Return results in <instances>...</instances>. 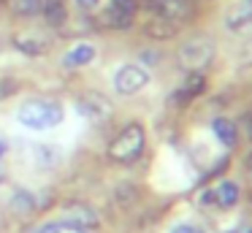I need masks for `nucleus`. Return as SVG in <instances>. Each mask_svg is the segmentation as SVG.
Masks as SVG:
<instances>
[{
  "label": "nucleus",
  "mask_w": 252,
  "mask_h": 233,
  "mask_svg": "<svg viewBox=\"0 0 252 233\" xmlns=\"http://www.w3.org/2000/svg\"><path fill=\"white\" fill-rule=\"evenodd\" d=\"M17 119L30 130H46L55 128L65 119V111L57 100H46V98H33V100L22 103V108L17 111Z\"/></svg>",
  "instance_id": "nucleus-1"
},
{
  "label": "nucleus",
  "mask_w": 252,
  "mask_h": 233,
  "mask_svg": "<svg viewBox=\"0 0 252 233\" xmlns=\"http://www.w3.org/2000/svg\"><path fill=\"white\" fill-rule=\"evenodd\" d=\"M144 141H147V135H144L141 125H136V122L127 125V128L122 130L114 141H111V146H109L111 160L122 163V166L138 160V157H141V152H144Z\"/></svg>",
  "instance_id": "nucleus-2"
},
{
  "label": "nucleus",
  "mask_w": 252,
  "mask_h": 233,
  "mask_svg": "<svg viewBox=\"0 0 252 233\" xmlns=\"http://www.w3.org/2000/svg\"><path fill=\"white\" fill-rule=\"evenodd\" d=\"M179 60H182V65H185V68H190V70L206 68V65L214 60V41H212V38H206V35L190 38V41L182 43Z\"/></svg>",
  "instance_id": "nucleus-3"
},
{
  "label": "nucleus",
  "mask_w": 252,
  "mask_h": 233,
  "mask_svg": "<svg viewBox=\"0 0 252 233\" xmlns=\"http://www.w3.org/2000/svg\"><path fill=\"white\" fill-rule=\"evenodd\" d=\"M147 84H149V70H144L141 65H122L114 73V90L125 98L141 92Z\"/></svg>",
  "instance_id": "nucleus-4"
},
{
  "label": "nucleus",
  "mask_w": 252,
  "mask_h": 233,
  "mask_svg": "<svg viewBox=\"0 0 252 233\" xmlns=\"http://www.w3.org/2000/svg\"><path fill=\"white\" fill-rule=\"evenodd\" d=\"M225 27L233 33H244L252 27V0H241L239 5H233V8L225 14Z\"/></svg>",
  "instance_id": "nucleus-5"
},
{
  "label": "nucleus",
  "mask_w": 252,
  "mask_h": 233,
  "mask_svg": "<svg viewBox=\"0 0 252 233\" xmlns=\"http://www.w3.org/2000/svg\"><path fill=\"white\" fill-rule=\"evenodd\" d=\"M147 35L152 38V41H168V38L176 35V30H179V25H176V19H171V16L165 14H158L152 16V19L147 22Z\"/></svg>",
  "instance_id": "nucleus-6"
},
{
  "label": "nucleus",
  "mask_w": 252,
  "mask_h": 233,
  "mask_svg": "<svg viewBox=\"0 0 252 233\" xmlns=\"http://www.w3.org/2000/svg\"><path fill=\"white\" fill-rule=\"evenodd\" d=\"M79 111L84 114L87 119H103V117H109V111H111V103L106 100L103 95H98V92H90V95H84L82 100H79Z\"/></svg>",
  "instance_id": "nucleus-7"
},
{
  "label": "nucleus",
  "mask_w": 252,
  "mask_h": 233,
  "mask_svg": "<svg viewBox=\"0 0 252 233\" xmlns=\"http://www.w3.org/2000/svg\"><path fill=\"white\" fill-rule=\"evenodd\" d=\"M14 46L22 54L38 57V54H44L46 49H49V41H46L44 35H38V33H17V35H14Z\"/></svg>",
  "instance_id": "nucleus-8"
},
{
  "label": "nucleus",
  "mask_w": 252,
  "mask_h": 233,
  "mask_svg": "<svg viewBox=\"0 0 252 233\" xmlns=\"http://www.w3.org/2000/svg\"><path fill=\"white\" fill-rule=\"evenodd\" d=\"M93 60H95L93 43H79V46H73L71 52L63 57V65H65V68H82V65H90Z\"/></svg>",
  "instance_id": "nucleus-9"
},
{
  "label": "nucleus",
  "mask_w": 252,
  "mask_h": 233,
  "mask_svg": "<svg viewBox=\"0 0 252 233\" xmlns=\"http://www.w3.org/2000/svg\"><path fill=\"white\" fill-rule=\"evenodd\" d=\"M41 11H44V19L49 27H63L68 19V8L63 0H41Z\"/></svg>",
  "instance_id": "nucleus-10"
},
{
  "label": "nucleus",
  "mask_w": 252,
  "mask_h": 233,
  "mask_svg": "<svg viewBox=\"0 0 252 233\" xmlns=\"http://www.w3.org/2000/svg\"><path fill=\"white\" fill-rule=\"evenodd\" d=\"M65 220H71V222H76V225H82L84 231H90V228H95V211L93 209H87V206H82V203H65Z\"/></svg>",
  "instance_id": "nucleus-11"
},
{
  "label": "nucleus",
  "mask_w": 252,
  "mask_h": 233,
  "mask_svg": "<svg viewBox=\"0 0 252 233\" xmlns=\"http://www.w3.org/2000/svg\"><path fill=\"white\" fill-rule=\"evenodd\" d=\"M214 135H217L220 141H222L228 149H233L236 146V141H239V133H236V125L230 122V119H225V117H217L214 119Z\"/></svg>",
  "instance_id": "nucleus-12"
},
{
  "label": "nucleus",
  "mask_w": 252,
  "mask_h": 233,
  "mask_svg": "<svg viewBox=\"0 0 252 233\" xmlns=\"http://www.w3.org/2000/svg\"><path fill=\"white\" fill-rule=\"evenodd\" d=\"M214 203H220L222 209L239 203V184L236 182H220V187L214 190Z\"/></svg>",
  "instance_id": "nucleus-13"
},
{
  "label": "nucleus",
  "mask_w": 252,
  "mask_h": 233,
  "mask_svg": "<svg viewBox=\"0 0 252 233\" xmlns=\"http://www.w3.org/2000/svg\"><path fill=\"white\" fill-rule=\"evenodd\" d=\"M30 233H90V231H84L82 225H76L71 220H55V222H44V225L33 228Z\"/></svg>",
  "instance_id": "nucleus-14"
},
{
  "label": "nucleus",
  "mask_w": 252,
  "mask_h": 233,
  "mask_svg": "<svg viewBox=\"0 0 252 233\" xmlns=\"http://www.w3.org/2000/svg\"><path fill=\"white\" fill-rule=\"evenodd\" d=\"M203 90H206V79H203L201 73H190L185 81V87H182V92H179V98L182 100H190V98L201 95Z\"/></svg>",
  "instance_id": "nucleus-15"
},
{
  "label": "nucleus",
  "mask_w": 252,
  "mask_h": 233,
  "mask_svg": "<svg viewBox=\"0 0 252 233\" xmlns=\"http://www.w3.org/2000/svg\"><path fill=\"white\" fill-rule=\"evenodd\" d=\"M106 22H109L111 27H117V30H127V27L133 25V14L130 11H120L111 5L109 11H106Z\"/></svg>",
  "instance_id": "nucleus-16"
},
{
  "label": "nucleus",
  "mask_w": 252,
  "mask_h": 233,
  "mask_svg": "<svg viewBox=\"0 0 252 233\" xmlns=\"http://www.w3.org/2000/svg\"><path fill=\"white\" fill-rule=\"evenodd\" d=\"M11 8L17 11L19 16H33L41 11V0H14Z\"/></svg>",
  "instance_id": "nucleus-17"
},
{
  "label": "nucleus",
  "mask_w": 252,
  "mask_h": 233,
  "mask_svg": "<svg viewBox=\"0 0 252 233\" xmlns=\"http://www.w3.org/2000/svg\"><path fill=\"white\" fill-rule=\"evenodd\" d=\"M11 206L17 211H30V209H33V195H30V193H17L11 198Z\"/></svg>",
  "instance_id": "nucleus-18"
},
{
  "label": "nucleus",
  "mask_w": 252,
  "mask_h": 233,
  "mask_svg": "<svg viewBox=\"0 0 252 233\" xmlns=\"http://www.w3.org/2000/svg\"><path fill=\"white\" fill-rule=\"evenodd\" d=\"M111 5L114 8H120V11H136V0H111Z\"/></svg>",
  "instance_id": "nucleus-19"
},
{
  "label": "nucleus",
  "mask_w": 252,
  "mask_h": 233,
  "mask_svg": "<svg viewBox=\"0 0 252 233\" xmlns=\"http://www.w3.org/2000/svg\"><path fill=\"white\" fill-rule=\"evenodd\" d=\"M171 233H203V231H201L198 225H190V222H182V225H176Z\"/></svg>",
  "instance_id": "nucleus-20"
},
{
  "label": "nucleus",
  "mask_w": 252,
  "mask_h": 233,
  "mask_svg": "<svg viewBox=\"0 0 252 233\" xmlns=\"http://www.w3.org/2000/svg\"><path fill=\"white\" fill-rule=\"evenodd\" d=\"M201 203H203V206L214 203V190H203V193H201Z\"/></svg>",
  "instance_id": "nucleus-21"
},
{
  "label": "nucleus",
  "mask_w": 252,
  "mask_h": 233,
  "mask_svg": "<svg viewBox=\"0 0 252 233\" xmlns=\"http://www.w3.org/2000/svg\"><path fill=\"white\" fill-rule=\"evenodd\" d=\"M79 5H82V8H95L98 0H79Z\"/></svg>",
  "instance_id": "nucleus-22"
},
{
  "label": "nucleus",
  "mask_w": 252,
  "mask_h": 233,
  "mask_svg": "<svg viewBox=\"0 0 252 233\" xmlns=\"http://www.w3.org/2000/svg\"><path fill=\"white\" fill-rule=\"evenodd\" d=\"M247 135H250V138H252V114H250V117H247Z\"/></svg>",
  "instance_id": "nucleus-23"
},
{
  "label": "nucleus",
  "mask_w": 252,
  "mask_h": 233,
  "mask_svg": "<svg viewBox=\"0 0 252 233\" xmlns=\"http://www.w3.org/2000/svg\"><path fill=\"white\" fill-rule=\"evenodd\" d=\"M247 52H250V57H252V43H250V46H247Z\"/></svg>",
  "instance_id": "nucleus-24"
},
{
  "label": "nucleus",
  "mask_w": 252,
  "mask_h": 233,
  "mask_svg": "<svg viewBox=\"0 0 252 233\" xmlns=\"http://www.w3.org/2000/svg\"><path fill=\"white\" fill-rule=\"evenodd\" d=\"M247 233H252V228H247Z\"/></svg>",
  "instance_id": "nucleus-25"
},
{
  "label": "nucleus",
  "mask_w": 252,
  "mask_h": 233,
  "mask_svg": "<svg viewBox=\"0 0 252 233\" xmlns=\"http://www.w3.org/2000/svg\"><path fill=\"white\" fill-rule=\"evenodd\" d=\"M0 49H3V43H0Z\"/></svg>",
  "instance_id": "nucleus-26"
}]
</instances>
